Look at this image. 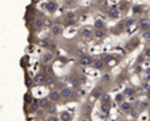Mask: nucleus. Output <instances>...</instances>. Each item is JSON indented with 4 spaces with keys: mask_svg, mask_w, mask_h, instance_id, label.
Masks as SVG:
<instances>
[{
    "mask_svg": "<svg viewBox=\"0 0 150 121\" xmlns=\"http://www.w3.org/2000/svg\"><path fill=\"white\" fill-rule=\"evenodd\" d=\"M61 95H62V98H69V97H72L73 91L69 87H64V88L61 90Z\"/></svg>",
    "mask_w": 150,
    "mask_h": 121,
    "instance_id": "9d476101",
    "label": "nucleus"
},
{
    "mask_svg": "<svg viewBox=\"0 0 150 121\" xmlns=\"http://www.w3.org/2000/svg\"><path fill=\"white\" fill-rule=\"evenodd\" d=\"M45 121H59V119H58L56 115H51V116H48Z\"/></svg>",
    "mask_w": 150,
    "mask_h": 121,
    "instance_id": "ea45409f",
    "label": "nucleus"
},
{
    "mask_svg": "<svg viewBox=\"0 0 150 121\" xmlns=\"http://www.w3.org/2000/svg\"><path fill=\"white\" fill-rule=\"evenodd\" d=\"M141 9H143V6H140V5H135L134 8H132V14H134V15L140 14V13H141Z\"/></svg>",
    "mask_w": 150,
    "mask_h": 121,
    "instance_id": "7c9ffc66",
    "label": "nucleus"
},
{
    "mask_svg": "<svg viewBox=\"0 0 150 121\" xmlns=\"http://www.w3.org/2000/svg\"><path fill=\"white\" fill-rule=\"evenodd\" d=\"M38 102H39L40 108H44V110H45V108L49 106V103H51V100H49L48 97H42V98L38 100Z\"/></svg>",
    "mask_w": 150,
    "mask_h": 121,
    "instance_id": "f8f14e48",
    "label": "nucleus"
},
{
    "mask_svg": "<svg viewBox=\"0 0 150 121\" xmlns=\"http://www.w3.org/2000/svg\"><path fill=\"white\" fill-rule=\"evenodd\" d=\"M135 71H136V73H139V72H141V66L139 64V66H137V67L135 68Z\"/></svg>",
    "mask_w": 150,
    "mask_h": 121,
    "instance_id": "c03bdc74",
    "label": "nucleus"
},
{
    "mask_svg": "<svg viewBox=\"0 0 150 121\" xmlns=\"http://www.w3.org/2000/svg\"><path fill=\"white\" fill-rule=\"evenodd\" d=\"M43 73L47 74V77H48V76H52V74H53V68L51 67V66H44Z\"/></svg>",
    "mask_w": 150,
    "mask_h": 121,
    "instance_id": "a878e982",
    "label": "nucleus"
},
{
    "mask_svg": "<svg viewBox=\"0 0 150 121\" xmlns=\"http://www.w3.org/2000/svg\"><path fill=\"white\" fill-rule=\"evenodd\" d=\"M63 33V29L61 25H53L52 27V34L53 35H61Z\"/></svg>",
    "mask_w": 150,
    "mask_h": 121,
    "instance_id": "dca6fc26",
    "label": "nucleus"
},
{
    "mask_svg": "<svg viewBox=\"0 0 150 121\" xmlns=\"http://www.w3.org/2000/svg\"><path fill=\"white\" fill-rule=\"evenodd\" d=\"M96 1H101V0H96Z\"/></svg>",
    "mask_w": 150,
    "mask_h": 121,
    "instance_id": "de8ad7c7",
    "label": "nucleus"
},
{
    "mask_svg": "<svg viewBox=\"0 0 150 121\" xmlns=\"http://www.w3.org/2000/svg\"><path fill=\"white\" fill-rule=\"evenodd\" d=\"M137 107H139V110H145V108H148L150 102L149 101H137Z\"/></svg>",
    "mask_w": 150,
    "mask_h": 121,
    "instance_id": "4be33fe9",
    "label": "nucleus"
},
{
    "mask_svg": "<svg viewBox=\"0 0 150 121\" xmlns=\"http://www.w3.org/2000/svg\"><path fill=\"white\" fill-rule=\"evenodd\" d=\"M144 56L150 58V47H146V48L144 49Z\"/></svg>",
    "mask_w": 150,
    "mask_h": 121,
    "instance_id": "79ce46f5",
    "label": "nucleus"
},
{
    "mask_svg": "<svg viewBox=\"0 0 150 121\" xmlns=\"http://www.w3.org/2000/svg\"><path fill=\"white\" fill-rule=\"evenodd\" d=\"M39 108H40V106H39L38 100H34V102L30 105V111L32 112H37V111H39Z\"/></svg>",
    "mask_w": 150,
    "mask_h": 121,
    "instance_id": "5701e85b",
    "label": "nucleus"
},
{
    "mask_svg": "<svg viewBox=\"0 0 150 121\" xmlns=\"http://www.w3.org/2000/svg\"><path fill=\"white\" fill-rule=\"evenodd\" d=\"M48 98L51 100V102H53V103H58V102H59V100L62 98L61 91H59V90H52L51 92H49Z\"/></svg>",
    "mask_w": 150,
    "mask_h": 121,
    "instance_id": "f03ea898",
    "label": "nucleus"
},
{
    "mask_svg": "<svg viewBox=\"0 0 150 121\" xmlns=\"http://www.w3.org/2000/svg\"><path fill=\"white\" fill-rule=\"evenodd\" d=\"M25 85H27L28 87H30V80H29V78H28V80L25 81Z\"/></svg>",
    "mask_w": 150,
    "mask_h": 121,
    "instance_id": "a18cd8bd",
    "label": "nucleus"
},
{
    "mask_svg": "<svg viewBox=\"0 0 150 121\" xmlns=\"http://www.w3.org/2000/svg\"><path fill=\"white\" fill-rule=\"evenodd\" d=\"M93 25H95L96 29H102L103 27H105V24H103V22L101 19H96L95 23H93Z\"/></svg>",
    "mask_w": 150,
    "mask_h": 121,
    "instance_id": "bb28decb",
    "label": "nucleus"
},
{
    "mask_svg": "<svg viewBox=\"0 0 150 121\" xmlns=\"http://www.w3.org/2000/svg\"><path fill=\"white\" fill-rule=\"evenodd\" d=\"M57 8H58V4L56 1H53V0H51V1H48L45 4V10L49 11V13H54L57 10Z\"/></svg>",
    "mask_w": 150,
    "mask_h": 121,
    "instance_id": "39448f33",
    "label": "nucleus"
},
{
    "mask_svg": "<svg viewBox=\"0 0 150 121\" xmlns=\"http://www.w3.org/2000/svg\"><path fill=\"white\" fill-rule=\"evenodd\" d=\"M143 38H144L145 42H150V30L143 32Z\"/></svg>",
    "mask_w": 150,
    "mask_h": 121,
    "instance_id": "473e14b6",
    "label": "nucleus"
},
{
    "mask_svg": "<svg viewBox=\"0 0 150 121\" xmlns=\"http://www.w3.org/2000/svg\"><path fill=\"white\" fill-rule=\"evenodd\" d=\"M120 108H121V111L130 114V111L132 110V105H131V102H129V101H124L122 103H120Z\"/></svg>",
    "mask_w": 150,
    "mask_h": 121,
    "instance_id": "9b49d317",
    "label": "nucleus"
},
{
    "mask_svg": "<svg viewBox=\"0 0 150 121\" xmlns=\"http://www.w3.org/2000/svg\"><path fill=\"white\" fill-rule=\"evenodd\" d=\"M117 9L121 11V13H125V11H127V9H129V3H127V1H122V3L119 5Z\"/></svg>",
    "mask_w": 150,
    "mask_h": 121,
    "instance_id": "b1692460",
    "label": "nucleus"
},
{
    "mask_svg": "<svg viewBox=\"0 0 150 121\" xmlns=\"http://www.w3.org/2000/svg\"><path fill=\"white\" fill-rule=\"evenodd\" d=\"M45 110H47L48 114L54 115L56 112H57V105H56V103H53V102H51V103H49V106H48L47 108H45Z\"/></svg>",
    "mask_w": 150,
    "mask_h": 121,
    "instance_id": "f3484780",
    "label": "nucleus"
},
{
    "mask_svg": "<svg viewBox=\"0 0 150 121\" xmlns=\"http://www.w3.org/2000/svg\"><path fill=\"white\" fill-rule=\"evenodd\" d=\"M101 98H102V102H111V97L109 93H103Z\"/></svg>",
    "mask_w": 150,
    "mask_h": 121,
    "instance_id": "c9c22d12",
    "label": "nucleus"
},
{
    "mask_svg": "<svg viewBox=\"0 0 150 121\" xmlns=\"http://www.w3.org/2000/svg\"><path fill=\"white\" fill-rule=\"evenodd\" d=\"M59 120L61 121H71L72 120V115H71L68 111H62L59 115Z\"/></svg>",
    "mask_w": 150,
    "mask_h": 121,
    "instance_id": "4468645a",
    "label": "nucleus"
},
{
    "mask_svg": "<svg viewBox=\"0 0 150 121\" xmlns=\"http://www.w3.org/2000/svg\"><path fill=\"white\" fill-rule=\"evenodd\" d=\"M101 81L105 82V83H106V82H110V81H111V74H110V73H103L102 77H101Z\"/></svg>",
    "mask_w": 150,
    "mask_h": 121,
    "instance_id": "c756f323",
    "label": "nucleus"
},
{
    "mask_svg": "<svg viewBox=\"0 0 150 121\" xmlns=\"http://www.w3.org/2000/svg\"><path fill=\"white\" fill-rule=\"evenodd\" d=\"M139 45V38H134L129 42V44H126V52H131L134 48H136Z\"/></svg>",
    "mask_w": 150,
    "mask_h": 121,
    "instance_id": "423d86ee",
    "label": "nucleus"
},
{
    "mask_svg": "<svg viewBox=\"0 0 150 121\" xmlns=\"http://www.w3.org/2000/svg\"><path fill=\"white\" fill-rule=\"evenodd\" d=\"M74 53H76V56H78L80 58H82V57H85V56H86L85 52H83L82 49H76V52H74Z\"/></svg>",
    "mask_w": 150,
    "mask_h": 121,
    "instance_id": "4c0bfd02",
    "label": "nucleus"
},
{
    "mask_svg": "<svg viewBox=\"0 0 150 121\" xmlns=\"http://www.w3.org/2000/svg\"><path fill=\"white\" fill-rule=\"evenodd\" d=\"M143 90L145 91V92H149L150 91V83H148V82H145V83H143Z\"/></svg>",
    "mask_w": 150,
    "mask_h": 121,
    "instance_id": "58836bf2",
    "label": "nucleus"
},
{
    "mask_svg": "<svg viewBox=\"0 0 150 121\" xmlns=\"http://www.w3.org/2000/svg\"><path fill=\"white\" fill-rule=\"evenodd\" d=\"M124 22H125V27L129 28V27H131V25H134L135 24V19L134 18H129V19H125Z\"/></svg>",
    "mask_w": 150,
    "mask_h": 121,
    "instance_id": "c85d7f7f",
    "label": "nucleus"
},
{
    "mask_svg": "<svg viewBox=\"0 0 150 121\" xmlns=\"http://www.w3.org/2000/svg\"><path fill=\"white\" fill-rule=\"evenodd\" d=\"M76 23H77V20H76V19H66V22H64V24H66V27L73 25V24H76Z\"/></svg>",
    "mask_w": 150,
    "mask_h": 121,
    "instance_id": "f704fd0d",
    "label": "nucleus"
},
{
    "mask_svg": "<svg viewBox=\"0 0 150 121\" xmlns=\"http://www.w3.org/2000/svg\"><path fill=\"white\" fill-rule=\"evenodd\" d=\"M125 96H127V97H132L135 93H136V91L132 88V87H125V90H124V92H122Z\"/></svg>",
    "mask_w": 150,
    "mask_h": 121,
    "instance_id": "2eb2a0df",
    "label": "nucleus"
},
{
    "mask_svg": "<svg viewBox=\"0 0 150 121\" xmlns=\"http://www.w3.org/2000/svg\"><path fill=\"white\" fill-rule=\"evenodd\" d=\"M33 82H34V85H37V86L45 85V83H47V77H45V74L43 72H39V73H37L34 76Z\"/></svg>",
    "mask_w": 150,
    "mask_h": 121,
    "instance_id": "f257e3e1",
    "label": "nucleus"
},
{
    "mask_svg": "<svg viewBox=\"0 0 150 121\" xmlns=\"http://www.w3.org/2000/svg\"><path fill=\"white\" fill-rule=\"evenodd\" d=\"M35 27L38 28V29L43 28V27H44V22H43L42 19H37V20H35Z\"/></svg>",
    "mask_w": 150,
    "mask_h": 121,
    "instance_id": "e433bc0d",
    "label": "nucleus"
},
{
    "mask_svg": "<svg viewBox=\"0 0 150 121\" xmlns=\"http://www.w3.org/2000/svg\"><path fill=\"white\" fill-rule=\"evenodd\" d=\"M124 80H125V74H120V76L117 77V81L121 83V82H124Z\"/></svg>",
    "mask_w": 150,
    "mask_h": 121,
    "instance_id": "37998d69",
    "label": "nucleus"
},
{
    "mask_svg": "<svg viewBox=\"0 0 150 121\" xmlns=\"http://www.w3.org/2000/svg\"><path fill=\"white\" fill-rule=\"evenodd\" d=\"M102 95H103V91H102V87H95V88L91 91V96H92L93 98H101L102 97Z\"/></svg>",
    "mask_w": 150,
    "mask_h": 121,
    "instance_id": "20e7f679",
    "label": "nucleus"
},
{
    "mask_svg": "<svg viewBox=\"0 0 150 121\" xmlns=\"http://www.w3.org/2000/svg\"><path fill=\"white\" fill-rule=\"evenodd\" d=\"M93 34H95V37H96V38H97V39H102V38H105L106 32H103L102 29H96Z\"/></svg>",
    "mask_w": 150,
    "mask_h": 121,
    "instance_id": "aec40b11",
    "label": "nucleus"
},
{
    "mask_svg": "<svg viewBox=\"0 0 150 121\" xmlns=\"http://www.w3.org/2000/svg\"><path fill=\"white\" fill-rule=\"evenodd\" d=\"M139 27L143 29V30H149L150 29V20L148 18H143V19H140V23H139Z\"/></svg>",
    "mask_w": 150,
    "mask_h": 121,
    "instance_id": "0eeeda50",
    "label": "nucleus"
},
{
    "mask_svg": "<svg viewBox=\"0 0 150 121\" xmlns=\"http://www.w3.org/2000/svg\"><path fill=\"white\" fill-rule=\"evenodd\" d=\"M145 81H150V69L145 71V77H144Z\"/></svg>",
    "mask_w": 150,
    "mask_h": 121,
    "instance_id": "a19ab883",
    "label": "nucleus"
},
{
    "mask_svg": "<svg viewBox=\"0 0 150 121\" xmlns=\"http://www.w3.org/2000/svg\"><path fill=\"white\" fill-rule=\"evenodd\" d=\"M53 53L52 52H44L43 54H42V57H40V61L43 62L44 64H48V63H51L52 59H53Z\"/></svg>",
    "mask_w": 150,
    "mask_h": 121,
    "instance_id": "7ed1b4c3",
    "label": "nucleus"
},
{
    "mask_svg": "<svg viewBox=\"0 0 150 121\" xmlns=\"http://www.w3.org/2000/svg\"><path fill=\"white\" fill-rule=\"evenodd\" d=\"M146 98H148V101H150V91L146 92Z\"/></svg>",
    "mask_w": 150,
    "mask_h": 121,
    "instance_id": "49530a36",
    "label": "nucleus"
},
{
    "mask_svg": "<svg viewBox=\"0 0 150 121\" xmlns=\"http://www.w3.org/2000/svg\"><path fill=\"white\" fill-rule=\"evenodd\" d=\"M93 62L95 61L90 56H85V57H82L81 59H80V64L81 66H92Z\"/></svg>",
    "mask_w": 150,
    "mask_h": 121,
    "instance_id": "1a4fd4ad",
    "label": "nucleus"
},
{
    "mask_svg": "<svg viewBox=\"0 0 150 121\" xmlns=\"http://www.w3.org/2000/svg\"><path fill=\"white\" fill-rule=\"evenodd\" d=\"M24 102L27 103V105H32L33 102H34V100H33V97H32V95L30 93H25L24 95Z\"/></svg>",
    "mask_w": 150,
    "mask_h": 121,
    "instance_id": "393cba45",
    "label": "nucleus"
},
{
    "mask_svg": "<svg viewBox=\"0 0 150 121\" xmlns=\"http://www.w3.org/2000/svg\"><path fill=\"white\" fill-rule=\"evenodd\" d=\"M124 28H125V22L122 20V22H120L114 28V33H117V34H119V33H121L124 30Z\"/></svg>",
    "mask_w": 150,
    "mask_h": 121,
    "instance_id": "412c9836",
    "label": "nucleus"
},
{
    "mask_svg": "<svg viewBox=\"0 0 150 121\" xmlns=\"http://www.w3.org/2000/svg\"><path fill=\"white\" fill-rule=\"evenodd\" d=\"M107 14H109V16L112 19H117L119 15H120V10L117 9V8L112 6V8H110V10H107Z\"/></svg>",
    "mask_w": 150,
    "mask_h": 121,
    "instance_id": "6e6552de",
    "label": "nucleus"
},
{
    "mask_svg": "<svg viewBox=\"0 0 150 121\" xmlns=\"http://www.w3.org/2000/svg\"><path fill=\"white\" fill-rule=\"evenodd\" d=\"M110 108H111L110 102H102V103H101V111L103 112V114H109V112H110Z\"/></svg>",
    "mask_w": 150,
    "mask_h": 121,
    "instance_id": "6ab92c4d",
    "label": "nucleus"
},
{
    "mask_svg": "<svg viewBox=\"0 0 150 121\" xmlns=\"http://www.w3.org/2000/svg\"><path fill=\"white\" fill-rule=\"evenodd\" d=\"M115 101L119 102V103H122L125 101V95L124 93H117L115 96Z\"/></svg>",
    "mask_w": 150,
    "mask_h": 121,
    "instance_id": "cd10ccee",
    "label": "nucleus"
},
{
    "mask_svg": "<svg viewBox=\"0 0 150 121\" xmlns=\"http://www.w3.org/2000/svg\"><path fill=\"white\" fill-rule=\"evenodd\" d=\"M93 67L97 69V71H100V69H103L105 68V66H106V63L103 62V59H96L95 62H93Z\"/></svg>",
    "mask_w": 150,
    "mask_h": 121,
    "instance_id": "ddd939ff",
    "label": "nucleus"
},
{
    "mask_svg": "<svg viewBox=\"0 0 150 121\" xmlns=\"http://www.w3.org/2000/svg\"><path fill=\"white\" fill-rule=\"evenodd\" d=\"M92 34H93V33H92V30H91L90 28H83L81 30V35L85 37V38H90Z\"/></svg>",
    "mask_w": 150,
    "mask_h": 121,
    "instance_id": "a211bd4d",
    "label": "nucleus"
},
{
    "mask_svg": "<svg viewBox=\"0 0 150 121\" xmlns=\"http://www.w3.org/2000/svg\"><path fill=\"white\" fill-rule=\"evenodd\" d=\"M102 59H103V62H105L106 64H109L110 62H111L112 59H114V56H112V54H107V56H105V57L102 58Z\"/></svg>",
    "mask_w": 150,
    "mask_h": 121,
    "instance_id": "2f4dec72",
    "label": "nucleus"
},
{
    "mask_svg": "<svg viewBox=\"0 0 150 121\" xmlns=\"http://www.w3.org/2000/svg\"><path fill=\"white\" fill-rule=\"evenodd\" d=\"M54 83H56V80L52 76L47 77V83H45V85H47V86H52V85H54Z\"/></svg>",
    "mask_w": 150,
    "mask_h": 121,
    "instance_id": "72a5a7b5",
    "label": "nucleus"
}]
</instances>
